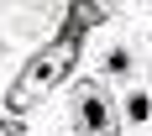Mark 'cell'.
<instances>
[{
    "mask_svg": "<svg viewBox=\"0 0 152 136\" xmlns=\"http://www.w3.org/2000/svg\"><path fill=\"white\" fill-rule=\"evenodd\" d=\"M79 131L84 136H110V115H105V94L100 89L79 94Z\"/></svg>",
    "mask_w": 152,
    "mask_h": 136,
    "instance_id": "6da1fadb",
    "label": "cell"
},
{
    "mask_svg": "<svg viewBox=\"0 0 152 136\" xmlns=\"http://www.w3.org/2000/svg\"><path fill=\"white\" fill-rule=\"evenodd\" d=\"M126 115H131V121H147V115H152V100H147V94H126Z\"/></svg>",
    "mask_w": 152,
    "mask_h": 136,
    "instance_id": "7a4b0ae2",
    "label": "cell"
},
{
    "mask_svg": "<svg viewBox=\"0 0 152 136\" xmlns=\"http://www.w3.org/2000/svg\"><path fill=\"white\" fill-rule=\"evenodd\" d=\"M105 68H110V73H126V68H131V52H126V47H110Z\"/></svg>",
    "mask_w": 152,
    "mask_h": 136,
    "instance_id": "3957f363",
    "label": "cell"
}]
</instances>
